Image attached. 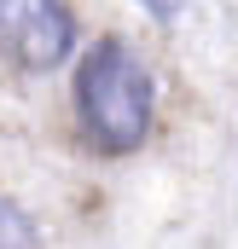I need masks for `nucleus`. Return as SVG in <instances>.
<instances>
[{"label":"nucleus","instance_id":"obj_1","mask_svg":"<svg viewBox=\"0 0 238 249\" xmlns=\"http://www.w3.org/2000/svg\"><path fill=\"white\" fill-rule=\"evenodd\" d=\"M76 116L93 151L105 157H128L145 145L151 116H157V75L145 70V58L122 41L105 35L93 41L81 64H76Z\"/></svg>","mask_w":238,"mask_h":249},{"label":"nucleus","instance_id":"obj_2","mask_svg":"<svg viewBox=\"0 0 238 249\" xmlns=\"http://www.w3.org/2000/svg\"><path fill=\"white\" fill-rule=\"evenodd\" d=\"M76 47L64 0H0V53L23 70H59Z\"/></svg>","mask_w":238,"mask_h":249},{"label":"nucleus","instance_id":"obj_3","mask_svg":"<svg viewBox=\"0 0 238 249\" xmlns=\"http://www.w3.org/2000/svg\"><path fill=\"white\" fill-rule=\"evenodd\" d=\"M0 249H41V232H35V220L12 203V197H0Z\"/></svg>","mask_w":238,"mask_h":249}]
</instances>
